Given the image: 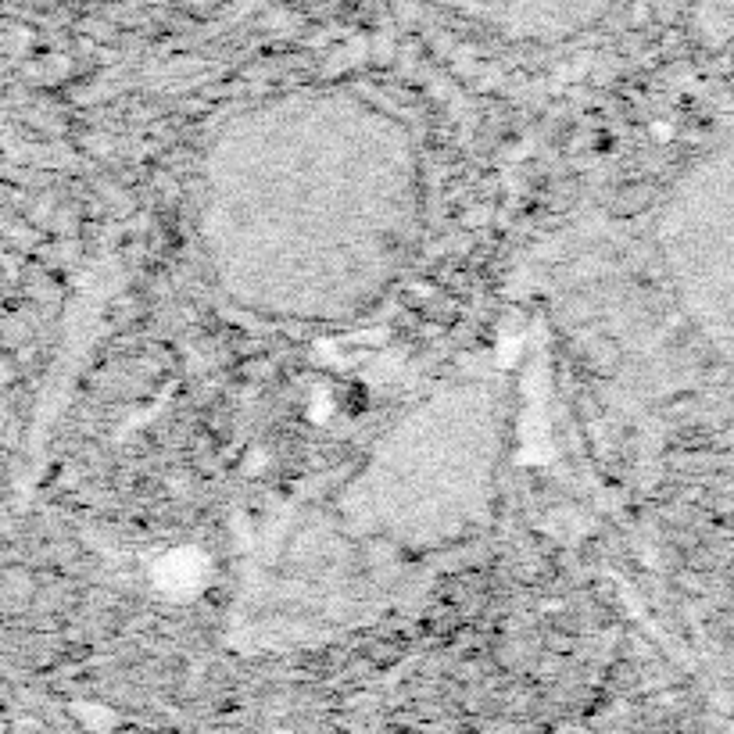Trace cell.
Here are the masks:
<instances>
[{
    "label": "cell",
    "mask_w": 734,
    "mask_h": 734,
    "mask_svg": "<svg viewBox=\"0 0 734 734\" xmlns=\"http://www.w3.org/2000/svg\"><path fill=\"white\" fill-rule=\"evenodd\" d=\"M717 4H720V8L727 11V15H734V0H717Z\"/></svg>",
    "instance_id": "6da1fadb"
}]
</instances>
